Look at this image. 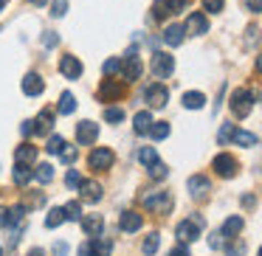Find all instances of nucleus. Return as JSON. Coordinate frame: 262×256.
Instances as JSON below:
<instances>
[{"label": "nucleus", "instance_id": "obj_1", "mask_svg": "<svg viewBox=\"0 0 262 256\" xmlns=\"http://www.w3.org/2000/svg\"><path fill=\"white\" fill-rule=\"evenodd\" d=\"M144 208L152 211V214H169L172 211V194L169 192H147L141 197Z\"/></svg>", "mask_w": 262, "mask_h": 256}, {"label": "nucleus", "instance_id": "obj_2", "mask_svg": "<svg viewBox=\"0 0 262 256\" xmlns=\"http://www.w3.org/2000/svg\"><path fill=\"white\" fill-rule=\"evenodd\" d=\"M251 110H254V90H248V87L234 90L231 93V113L237 115V119H245Z\"/></svg>", "mask_w": 262, "mask_h": 256}, {"label": "nucleus", "instance_id": "obj_3", "mask_svg": "<svg viewBox=\"0 0 262 256\" xmlns=\"http://www.w3.org/2000/svg\"><path fill=\"white\" fill-rule=\"evenodd\" d=\"M113 160H116V155H113L110 147H96V149H91V155H88V166L96 169V172H107L110 166H113Z\"/></svg>", "mask_w": 262, "mask_h": 256}, {"label": "nucleus", "instance_id": "obj_4", "mask_svg": "<svg viewBox=\"0 0 262 256\" xmlns=\"http://www.w3.org/2000/svg\"><path fill=\"white\" fill-rule=\"evenodd\" d=\"M200 228H203V217H189V220H183V222H178V228H175V234H178V239L181 242H194V239L200 237Z\"/></svg>", "mask_w": 262, "mask_h": 256}, {"label": "nucleus", "instance_id": "obj_5", "mask_svg": "<svg viewBox=\"0 0 262 256\" xmlns=\"http://www.w3.org/2000/svg\"><path fill=\"white\" fill-rule=\"evenodd\" d=\"M172 71H175V59L164 51H155L152 54V76L155 79H169Z\"/></svg>", "mask_w": 262, "mask_h": 256}, {"label": "nucleus", "instance_id": "obj_6", "mask_svg": "<svg viewBox=\"0 0 262 256\" xmlns=\"http://www.w3.org/2000/svg\"><path fill=\"white\" fill-rule=\"evenodd\" d=\"M144 99H147V104L149 107H155V110H161V107H166V99H169V90H166L161 82H155V85H149L147 90H144Z\"/></svg>", "mask_w": 262, "mask_h": 256}, {"label": "nucleus", "instance_id": "obj_7", "mask_svg": "<svg viewBox=\"0 0 262 256\" xmlns=\"http://www.w3.org/2000/svg\"><path fill=\"white\" fill-rule=\"evenodd\" d=\"M183 6H186V0H155L152 14H155V20H161V17H169V14L183 12Z\"/></svg>", "mask_w": 262, "mask_h": 256}, {"label": "nucleus", "instance_id": "obj_8", "mask_svg": "<svg viewBox=\"0 0 262 256\" xmlns=\"http://www.w3.org/2000/svg\"><path fill=\"white\" fill-rule=\"evenodd\" d=\"M124 96V85H121L119 79H104L102 82V87H99V99L102 102H119V99Z\"/></svg>", "mask_w": 262, "mask_h": 256}, {"label": "nucleus", "instance_id": "obj_9", "mask_svg": "<svg viewBox=\"0 0 262 256\" xmlns=\"http://www.w3.org/2000/svg\"><path fill=\"white\" fill-rule=\"evenodd\" d=\"M211 169H214L220 177H234L237 175V158H231L228 152H223V155H217V158L211 160Z\"/></svg>", "mask_w": 262, "mask_h": 256}, {"label": "nucleus", "instance_id": "obj_10", "mask_svg": "<svg viewBox=\"0 0 262 256\" xmlns=\"http://www.w3.org/2000/svg\"><path fill=\"white\" fill-rule=\"evenodd\" d=\"M96 138H99V124H93V121H79L76 124V144L79 147H91Z\"/></svg>", "mask_w": 262, "mask_h": 256}, {"label": "nucleus", "instance_id": "obj_11", "mask_svg": "<svg viewBox=\"0 0 262 256\" xmlns=\"http://www.w3.org/2000/svg\"><path fill=\"white\" fill-rule=\"evenodd\" d=\"M183 29H186V34L200 37V34H206V31H209V20H206V14H203V12H192Z\"/></svg>", "mask_w": 262, "mask_h": 256}, {"label": "nucleus", "instance_id": "obj_12", "mask_svg": "<svg viewBox=\"0 0 262 256\" xmlns=\"http://www.w3.org/2000/svg\"><path fill=\"white\" fill-rule=\"evenodd\" d=\"M186 186H189V192H192V197H194V200H203L206 194L211 192L209 177H203V175H192V177H189V183H186Z\"/></svg>", "mask_w": 262, "mask_h": 256}, {"label": "nucleus", "instance_id": "obj_13", "mask_svg": "<svg viewBox=\"0 0 262 256\" xmlns=\"http://www.w3.org/2000/svg\"><path fill=\"white\" fill-rule=\"evenodd\" d=\"M121 71H124V79L127 82H136V79H141V74H144V65H141V59L136 57V51L127 57V62L121 65Z\"/></svg>", "mask_w": 262, "mask_h": 256}, {"label": "nucleus", "instance_id": "obj_14", "mask_svg": "<svg viewBox=\"0 0 262 256\" xmlns=\"http://www.w3.org/2000/svg\"><path fill=\"white\" fill-rule=\"evenodd\" d=\"M59 71H62L65 79H79V76H82V62H79L76 57H71V54H68V57L59 59Z\"/></svg>", "mask_w": 262, "mask_h": 256}, {"label": "nucleus", "instance_id": "obj_15", "mask_svg": "<svg viewBox=\"0 0 262 256\" xmlns=\"http://www.w3.org/2000/svg\"><path fill=\"white\" fill-rule=\"evenodd\" d=\"M46 90V82H42L40 74H26L23 76V93L26 96H40Z\"/></svg>", "mask_w": 262, "mask_h": 256}, {"label": "nucleus", "instance_id": "obj_16", "mask_svg": "<svg viewBox=\"0 0 262 256\" xmlns=\"http://www.w3.org/2000/svg\"><path fill=\"white\" fill-rule=\"evenodd\" d=\"M79 189H82V200H88V203H99L104 194L102 183H96V180H82Z\"/></svg>", "mask_w": 262, "mask_h": 256}, {"label": "nucleus", "instance_id": "obj_17", "mask_svg": "<svg viewBox=\"0 0 262 256\" xmlns=\"http://www.w3.org/2000/svg\"><path fill=\"white\" fill-rule=\"evenodd\" d=\"M119 225H121V231H124V234H133V231H138V228L144 225V217L136 214V211H124L121 220H119Z\"/></svg>", "mask_w": 262, "mask_h": 256}, {"label": "nucleus", "instance_id": "obj_18", "mask_svg": "<svg viewBox=\"0 0 262 256\" xmlns=\"http://www.w3.org/2000/svg\"><path fill=\"white\" fill-rule=\"evenodd\" d=\"M102 225H104L102 214H88L85 220H82V231H85L88 237H99V234H102Z\"/></svg>", "mask_w": 262, "mask_h": 256}, {"label": "nucleus", "instance_id": "obj_19", "mask_svg": "<svg viewBox=\"0 0 262 256\" xmlns=\"http://www.w3.org/2000/svg\"><path fill=\"white\" fill-rule=\"evenodd\" d=\"M183 34H186V29L178 26V23H172V26H166V31H164V42L172 45V48H178L183 42Z\"/></svg>", "mask_w": 262, "mask_h": 256}, {"label": "nucleus", "instance_id": "obj_20", "mask_svg": "<svg viewBox=\"0 0 262 256\" xmlns=\"http://www.w3.org/2000/svg\"><path fill=\"white\" fill-rule=\"evenodd\" d=\"M34 158H37V147H31V144H23V147H17L14 149V160L17 164H34Z\"/></svg>", "mask_w": 262, "mask_h": 256}, {"label": "nucleus", "instance_id": "obj_21", "mask_svg": "<svg viewBox=\"0 0 262 256\" xmlns=\"http://www.w3.org/2000/svg\"><path fill=\"white\" fill-rule=\"evenodd\" d=\"M243 225H245V222H243V217H228V220L223 222V228H220V231H223V237H228V239H231V237H237V234L243 231Z\"/></svg>", "mask_w": 262, "mask_h": 256}, {"label": "nucleus", "instance_id": "obj_22", "mask_svg": "<svg viewBox=\"0 0 262 256\" xmlns=\"http://www.w3.org/2000/svg\"><path fill=\"white\" fill-rule=\"evenodd\" d=\"M54 127V110H42L34 121V132H48Z\"/></svg>", "mask_w": 262, "mask_h": 256}, {"label": "nucleus", "instance_id": "obj_23", "mask_svg": "<svg viewBox=\"0 0 262 256\" xmlns=\"http://www.w3.org/2000/svg\"><path fill=\"white\" fill-rule=\"evenodd\" d=\"M133 124H136L138 135H149V130H152V115H149V113H138L136 119H133Z\"/></svg>", "mask_w": 262, "mask_h": 256}, {"label": "nucleus", "instance_id": "obj_24", "mask_svg": "<svg viewBox=\"0 0 262 256\" xmlns=\"http://www.w3.org/2000/svg\"><path fill=\"white\" fill-rule=\"evenodd\" d=\"M203 104H206V96H203V93H198V90L183 93V107H186V110H200Z\"/></svg>", "mask_w": 262, "mask_h": 256}, {"label": "nucleus", "instance_id": "obj_25", "mask_svg": "<svg viewBox=\"0 0 262 256\" xmlns=\"http://www.w3.org/2000/svg\"><path fill=\"white\" fill-rule=\"evenodd\" d=\"M91 248H93V256H110L113 242H107V239H102V237H91Z\"/></svg>", "mask_w": 262, "mask_h": 256}, {"label": "nucleus", "instance_id": "obj_26", "mask_svg": "<svg viewBox=\"0 0 262 256\" xmlns=\"http://www.w3.org/2000/svg\"><path fill=\"white\" fill-rule=\"evenodd\" d=\"M231 141L237 144V147H256V135L254 132H245V130H234Z\"/></svg>", "mask_w": 262, "mask_h": 256}, {"label": "nucleus", "instance_id": "obj_27", "mask_svg": "<svg viewBox=\"0 0 262 256\" xmlns=\"http://www.w3.org/2000/svg\"><path fill=\"white\" fill-rule=\"evenodd\" d=\"M57 110H59V113H65V115L74 113V110H76V99H74V93H62V96H59Z\"/></svg>", "mask_w": 262, "mask_h": 256}, {"label": "nucleus", "instance_id": "obj_28", "mask_svg": "<svg viewBox=\"0 0 262 256\" xmlns=\"http://www.w3.org/2000/svg\"><path fill=\"white\" fill-rule=\"evenodd\" d=\"M31 177H34V172H31L26 164H17V169H14V183H17V186H26Z\"/></svg>", "mask_w": 262, "mask_h": 256}, {"label": "nucleus", "instance_id": "obj_29", "mask_svg": "<svg viewBox=\"0 0 262 256\" xmlns=\"http://www.w3.org/2000/svg\"><path fill=\"white\" fill-rule=\"evenodd\" d=\"M158 245H161V237H158V234H147V239H144V245H141V250H144V253H147V256H152L155 253V250H158Z\"/></svg>", "mask_w": 262, "mask_h": 256}, {"label": "nucleus", "instance_id": "obj_30", "mask_svg": "<svg viewBox=\"0 0 262 256\" xmlns=\"http://www.w3.org/2000/svg\"><path fill=\"white\" fill-rule=\"evenodd\" d=\"M138 160H141L144 166H152L155 160H158V152H155V147H141V149H138Z\"/></svg>", "mask_w": 262, "mask_h": 256}, {"label": "nucleus", "instance_id": "obj_31", "mask_svg": "<svg viewBox=\"0 0 262 256\" xmlns=\"http://www.w3.org/2000/svg\"><path fill=\"white\" fill-rule=\"evenodd\" d=\"M62 220H65V208H51V211H48V217H46V228L62 225Z\"/></svg>", "mask_w": 262, "mask_h": 256}, {"label": "nucleus", "instance_id": "obj_32", "mask_svg": "<svg viewBox=\"0 0 262 256\" xmlns=\"http://www.w3.org/2000/svg\"><path fill=\"white\" fill-rule=\"evenodd\" d=\"M26 211H29L26 205H14V208H9V222H6V225H14V228H17L20 222H23Z\"/></svg>", "mask_w": 262, "mask_h": 256}, {"label": "nucleus", "instance_id": "obj_33", "mask_svg": "<svg viewBox=\"0 0 262 256\" xmlns=\"http://www.w3.org/2000/svg\"><path fill=\"white\" fill-rule=\"evenodd\" d=\"M34 177H37L40 183H51V180H54V166H51V164H42V166H37Z\"/></svg>", "mask_w": 262, "mask_h": 256}, {"label": "nucleus", "instance_id": "obj_34", "mask_svg": "<svg viewBox=\"0 0 262 256\" xmlns=\"http://www.w3.org/2000/svg\"><path fill=\"white\" fill-rule=\"evenodd\" d=\"M149 135H152L155 141H164V138H169V124H166V121H158V124H152Z\"/></svg>", "mask_w": 262, "mask_h": 256}, {"label": "nucleus", "instance_id": "obj_35", "mask_svg": "<svg viewBox=\"0 0 262 256\" xmlns=\"http://www.w3.org/2000/svg\"><path fill=\"white\" fill-rule=\"evenodd\" d=\"M147 169H149V177H152V180H164V177L169 175V169H166L164 164H158V160H155L152 166H147Z\"/></svg>", "mask_w": 262, "mask_h": 256}, {"label": "nucleus", "instance_id": "obj_36", "mask_svg": "<svg viewBox=\"0 0 262 256\" xmlns=\"http://www.w3.org/2000/svg\"><path fill=\"white\" fill-rule=\"evenodd\" d=\"M104 119L113 121V124H121V121H124V110L121 107H104Z\"/></svg>", "mask_w": 262, "mask_h": 256}, {"label": "nucleus", "instance_id": "obj_37", "mask_svg": "<svg viewBox=\"0 0 262 256\" xmlns=\"http://www.w3.org/2000/svg\"><path fill=\"white\" fill-rule=\"evenodd\" d=\"M223 6H226V0H203V9L211 12V14H220Z\"/></svg>", "mask_w": 262, "mask_h": 256}, {"label": "nucleus", "instance_id": "obj_38", "mask_svg": "<svg viewBox=\"0 0 262 256\" xmlns=\"http://www.w3.org/2000/svg\"><path fill=\"white\" fill-rule=\"evenodd\" d=\"M65 12H68V0H54V3H51V14H54V17H65Z\"/></svg>", "mask_w": 262, "mask_h": 256}, {"label": "nucleus", "instance_id": "obj_39", "mask_svg": "<svg viewBox=\"0 0 262 256\" xmlns=\"http://www.w3.org/2000/svg\"><path fill=\"white\" fill-rule=\"evenodd\" d=\"M231 135H234V124H223L220 132H217V141H220V144H228V141H231Z\"/></svg>", "mask_w": 262, "mask_h": 256}, {"label": "nucleus", "instance_id": "obj_40", "mask_svg": "<svg viewBox=\"0 0 262 256\" xmlns=\"http://www.w3.org/2000/svg\"><path fill=\"white\" fill-rule=\"evenodd\" d=\"M65 183H68L71 189H79V186H82V175H79L76 169H71L68 175H65Z\"/></svg>", "mask_w": 262, "mask_h": 256}, {"label": "nucleus", "instance_id": "obj_41", "mask_svg": "<svg viewBox=\"0 0 262 256\" xmlns=\"http://www.w3.org/2000/svg\"><path fill=\"white\" fill-rule=\"evenodd\" d=\"M62 144H65V141H62L59 135H51V141H48V147H46V149H48L51 155H59V152H62Z\"/></svg>", "mask_w": 262, "mask_h": 256}, {"label": "nucleus", "instance_id": "obj_42", "mask_svg": "<svg viewBox=\"0 0 262 256\" xmlns=\"http://www.w3.org/2000/svg\"><path fill=\"white\" fill-rule=\"evenodd\" d=\"M102 71H104V76H113V74H119V71H121V62H119V59H107Z\"/></svg>", "mask_w": 262, "mask_h": 256}, {"label": "nucleus", "instance_id": "obj_43", "mask_svg": "<svg viewBox=\"0 0 262 256\" xmlns=\"http://www.w3.org/2000/svg\"><path fill=\"white\" fill-rule=\"evenodd\" d=\"M79 203H68L65 205V220H79Z\"/></svg>", "mask_w": 262, "mask_h": 256}, {"label": "nucleus", "instance_id": "obj_44", "mask_svg": "<svg viewBox=\"0 0 262 256\" xmlns=\"http://www.w3.org/2000/svg\"><path fill=\"white\" fill-rule=\"evenodd\" d=\"M59 158H62V164H74V160H76V149L65 144V149L59 152Z\"/></svg>", "mask_w": 262, "mask_h": 256}, {"label": "nucleus", "instance_id": "obj_45", "mask_svg": "<svg viewBox=\"0 0 262 256\" xmlns=\"http://www.w3.org/2000/svg\"><path fill=\"white\" fill-rule=\"evenodd\" d=\"M57 42H59L57 31H46V34H42V45H46V48H54Z\"/></svg>", "mask_w": 262, "mask_h": 256}, {"label": "nucleus", "instance_id": "obj_46", "mask_svg": "<svg viewBox=\"0 0 262 256\" xmlns=\"http://www.w3.org/2000/svg\"><path fill=\"white\" fill-rule=\"evenodd\" d=\"M223 239H226V237H223V231H214V234L209 237V245L217 250V248H223Z\"/></svg>", "mask_w": 262, "mask_h": 256}, {"label": "nucleus", "instance_id": "obj_47", "mask_svg": "<svg viewBox=\"0 0 262 256\" xmlns=\"http://www.w3.org/2000/svg\"><path fill=\"white\" fill-rule=\"evenodd\" d=\"M245 253V245L237 242V245H228V256H243Z\"/></svg>", "mask_w": 262, "mask_h": 256}, {"label": "nucleus", "instance_id": "obj_48", "mask_svg": "<svg viewBox=\"0 0 262 256\" xmlns=\"http://www.w3.org/2000/svg\"><path fill=\"white\" fill-rule=\"evenodd\" d=\"M20 132H23L26 138L34 135V121H23V124H20Z\"/></svg>", "mask_w": 262, "mask_h": 256}, {"label": "nucleus", "instance_id": "obj_49", "mask_svg": "<svg viewBox=\"0 0 262 256\" xmlns=\"http://www.w3.org/2000/svg\"><path fill=\"white\" fill-rule=\"evenodd\" d=\"M248 12H262V0H245Z\"/></svg>", "mask_w": 262, "mask_h": 256}, {"label": "nucleus", "instance_id": "obj_50", "mask_svg": "<svg viewBox=\"0 0 262 256\" xmlns=\"http://www.w3.org/2000/svg\"><path fill=\"white\" fill-rule=\"evenodd\" d=\"M65 253H68V245H65V242L54 245V256H65Z\"/></svg>", "mask_w": 262, "mask_h": 256}, {"label": "nucleus", "instance_id": "obj_51", "mask_svg": "<svg viewBox=\"0 0 262 256\" xmlns=\"http://www.w3.org/2000/svg\"><path fill=\"white\" fill-rule=\"evenodd\" d=\"M79 256H93V248H91V242L79 245Z\"/></svg>", "mask_w": 262, "mask_h": 256}, {"label": "nucleus", "instance_id": "obj_52", "mask_svg": "<svg viewBox=\"0 0 262 256\" xmlns=\"http://www.w3.org/2000/svg\"><path fill=\"white\" fill-rule=\"evenodd\" d=\"M169 256H189V250H186V248H183V245H181V248L169 250Z\"/></svg>", "mask_w": 262, "mask_h": 256}, {"label": "nucleus", "instance_id": "obj_53", "mask_svg": "<svg viewBox=\"0 0 262 256\" xmlns=\"http://www.w3.org/2000/svg\"><path fill=\"white\" fill-rule=\"evenodd\" d=\"M6 222H9V211H6V208H0V228L6 225Z\"/></svg>", "mask_w": 262, "mask_h": 256}, {"label": "nucleus", "instance_id": "obj_54", "mask_svg": "<svg viewBox=\"0 0 262 256\" xmlns=\"http://www.w3.org/2000/svg\"><path fill=\"white\" fill-rule=\"evenodd\" d=\"M243 205H248V208H251V205H254V197H251V194H245V197H243Z\"/></svg>", "mask_w": 262, "mask_h": 256}, {"label": "nucleus", "instance_id": "obj_55", "mask_svg": "<svg viewBox=\"0 0 262 256\" xmlns=\"http://www.w3.org/2000/svg\"><path fill=\"white\" fill-rule=\"evenodd\" d=\"M29 256H46V253H42V250H40V248H34V250H31V253H29Z\"/></svg>", "mask_w": 262, "mask_h": 256}, {"label": "nucleus", "instance_id": "obj_56", "mask_svg": "<svg viewBox=\"0 0 262 256\" xmlns=\"http://www.w3.org/2000/svg\"><path fill=\"white\" fill-rule=\"evenodd\" d=\"M256 71H259V74H262V57L256 59Z\"/></svg>", "mask_w": 262, "mask_h": 256}, {"label": "nucleus", "instance_id": "obj_57", "mask_svg": "<svg viewBox=\"0 0 262 256\" xmlns=\"http://www.w3.org/2000/svg\"><path fill=\"white\" fill-rule=\"evenodd\" d=\"M3 6H6V0H0V9H3Z\"/></svg>", "mask_w": 262, "mask_h": 256}, {"label": "nucleus", "instance_id": "obj_58", "mask_svg": "<svg viewBox=\"0 0 262 256\" xmlns=\"http://www.w3.org/2000/svg\"><path fill=\"white\" fill-rule=\"evenodd\" d=\"M0 256H3V248H0Z\"/></svg>", "mask_w": 262, "mask_h": 256}, {"label": "nucleus", "instance_id": "obj_59", "mask_svg": "<svg viewBox=\"0 0 262 256\" xmlns=\"http://www.w3.org/2000/svg\"><path fill=\"white\" fill-rule=\"evenodd\" d=\"M259 256H262V248H259Z\"/></svg>", "mask_w": 262, "mask_h": 256}]
</instances>
